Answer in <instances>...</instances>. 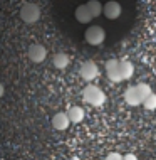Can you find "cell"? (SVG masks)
Wrapping results in <instances>:
<instances>
[{
    "mask_svg": "<svg viewBox=\"0 0 156 160\" xmlns=\"http://www.w3.org/2000/svg\"><path fill=\"white\" fill-rule=\"evenodd\" d=\"M82 98H84V101L91 106H102L104 101H106V94H104V91L96 84L86 86L84 91H82Z\"/></svg>",
    "mask_w": 156,
    "mask_h": 160,
    "instance_id": "6da1fadb",
    "label": "cell"
},
{
    "mask_svg": "<svg viewBox=\"0 0 156 160\" xmlns=\"http://www.w3.org/2000/svg\"><path fill=\"white\" fill-rule=\"evenodd\" d=\"M19 15L25 24H35L40 19V8L32 2H25L22 5V8H20Z\"/></svg>",
    "mask_w": 156,
    "mask_h": 160,
    "instance_id": "7a4b0ae2",
    "label": "cell"
},
{
    "mask_svg": "<svg viewBox=\"0 0 156 160\" xmlns=\"http://www.w3.org/2000/svg\"><path fill=\"white\" fill-rule=\"evenodd\" d=\"M86 37V42L91 46H99L104 42V39H106V32H104V29L101 25H91V27L86 31L84 34Z\"/></svg>",
    "mask_w": 156,
    "mask_h": 160,
    "instance_id": "3957f363",
    "label": "cell"
},
{
    "mask_svg": "<svg viewBox=\"0 0 156 160\" xmlns=\"http://www.w3.org/2000/svg\"><path fill=\"white\" fill-rule=\"evenodd\" d=\"M106 74L109 78L111 83H121V81H124L123 78V72H121V61L118 59H109V61H106Z\"/></svg>",
    "mask_w": 156,
    "mask_h": 160,
    "instance_id": "277c9868",
    "label": "cell"
},
{
    "mask_svg": "<svg viewBox=\"0 0 156 160\" xmlns=\"http://www.w3.org/2000/svg\"><path fill=\"white\" fill-rule=\"evenodd\" d=\"M79 72H81V78L84 81H87V83H89V81H94L99 76V69H97V66H96V62H94V61L82 62Z\"/></svg>",
    "mask_w": 156,
    "mask_h": 160,
    "instance_id": "5b68a950",
    "label": "cell"
},
{
    "mask_svg": "<svg viewBox=\"0 0 156 160\" xmlns=\"http://www.w3.org/2000/svg\"><path fill=\"white\" fill-rule=\"evenodd\" d=\"M27 56H29V59L32 62H42L45 59V56H47V49L42 44H32L29 47V51H27Z\"/></svg>",
    "mask_w": 156,
    "mask_h": 160,
    "instance_id": "8992f818",
    "label": "cell"
},
{
    "mask_svg": "<svg viewBox=\"0 0 156 160\" xmlns=\"http://www.w3.org/2000/svg\"><path fill=\"white\" fill-rule=\"evenodd\" d=\"M124 101H126L129 106L143 105V98H141V94H139V91H138L136 86H129L126 91H124Z\"/></svg>",
    "mask_w": 156,
    "mask_h": 160,
    "instance_id": "52a82bcc",
    "label": "cell"
},
{
    "mask_svg": "<svg viewBox=\"0 0 156 160\" xmlns=\"http://www.w3.org/2000/svg\"><path fill=\"white\" fill-rule=\"evenodd\" d=\"M52 127L55 130H59V132H64V130L69 128V125H71V120H69L67 113H55L52 116Z\"/></svg>",
    "mask_w": 156,
    "mask_h": 160,
    "instance_id": "ba28073f",
    "label": "cell"
},
{
    "mask_svg": "<svg viewBox=\"0 0 156 160\" xmlns=\"http://www.w3.org/2000/svg\"><path fill=\"white\" fill-rule=\"evenodd\" d=\"M121 12H123V8H121L119 3L114 2V0H111V2H107L106 5H104V12H102V14L106 15L109 20H114V19H118V17L121 15Z\"/></svg>",
    "mask_w": 156,
    "mask_h": 160,
    "instance_id": "9c48e42d",
    "label": "cell"
},
{
    "mask_svg": "<svg viewBox=\"0 0 156 160\" xmlns=\"http://www.w3.org/2000/svg\"><path fill=\"white\" fill-rule=\"evenodd\" d=\"M66 113L69 116V120H71V123H81L86 118V111L81 106H71Z\"/></svg>",
    "mask_w": 156,
    "mask_h": 160,
    "instance_id": "30bf717a",
    "label": "cell"
},
{
    "mask_svg": "<svg viewBox=\"0 0 156 160\" xmlns=\"http://www.w3.org/2000/svg\"><path fill=\"white\" fill-rule=\"evenodd\" d=\"M74 15H76L77 22H81V24H87V22H91V20L94 19V17L91 15L87 5H79V7L76 8V14Z\"/></svg>",
    "mask_w": 156,
    "mask_h": 160,
    "instance_id": "8fae6325",
    "label": "cell"
},
{
    "mask_svg": "<svg viewBox=\"0 0 156 160\" xmlns=\"http://www.w3.org/2000/svg\"><path fill=\"white\" fill-rule=\"evenodd\" d=\"M52 64L57 69H66L69 66V56L64 52H57L54 56V59H52Z\"/></svg>",
    "mask_w": 156,
    "mask_h": 160,
    "instance_id": "7c38bea8",
    "label": "cell"
},
{
    "mask_svg": "<svg viewBox=\"0 0 156 160\" xmlns=\"http://www.w3.org/2000/svg\"><path fill=\"white\" fill-rule=\"evenodd\" d=\"M121 72H123V78L124 79H131L133 74H134V66L131 61H128V59H123L121 61Z\"/></svg>",
    "mask_w": 156,
    "mask_h": 160,
    "instance_id": "4fadbf2b",
    "label": "cell"
},
{
    "mask_svg": "<svg viewBox=\"0 0 156 160\" xmlns=\"http://www.w3.org/2000/svg\"><path fill=\"white\" fill-rule=\"evenodd\" d=\"M86 5H87V8H89V12H91V15H92V17H99L104 12V7L101 5L99 0H89Z\"/></svg>",
    "mask_w": 156,
    "mask_h": 160,
    "instance_id": "5bb4252c",
    "label": "cell"
},
{
    "mask_svg": "<svg viewBox=\"0 0 156 160\" xmlns=\"http://www.w3.org/2000/svg\"><path fill=\"white\" fill-rule=\"evenodd\" d=\"M136 88H138V91H139V94H141L143 101H144L148 96H151V94H153V91H151V88H149L148 83H139V84H136Z\"/></svg>",
    "mask_w": 156,
    "mask_h": 160,
    "instance_id": "9a60e30c",
    "label": "cell"
},
{
    "mask_svg": "<svg viewBox=\"0 0 156 160\" xmlns=\"http://www.w3.org/2000/svg\"><path fill=\"white\" fill-rule=\"evenodd\" d=\"M143 106H144L148 111H153V110H156V94L153 93L151 96L146 98L144 101H143Z\"/></svg>",
    "mask_w": 156,
    "mask_h": 160,
    "instance_id": "2e32d148",
    "label": "cell"
},
{
    "mask_svg": "<svg viewBox=\"0 0 156 160\" xmlns=\"http://www.w3.org/2000/svg\"><path fill=\"white\" fill-rule=\"evenodd\" d=\"M106 160H123V155H119L118 152H114V153H109V155H107Z\"/></svg>",
    "mask_w": 156,
    "mask_h": 160,
    "instance_id": "e0dca14e",
    "label": "cell"
},
{
    "mask_svg": "<svg viewBox=\"0 0 156 160\" xmlns=\"http://www.w3.org/2000/svg\"><path fill=\"white\" fill-rule=\"evenodd\" d=\"M123 160H138V157L134 153H126V155H123Z\"/></svg>",
    "mask_w": 156,
    "mask_h": 160,
    "instance_id": "ac0fdd59",
    "label": "cell"
},
{
    "mask_svg": "<svg viewBox=\"0 0 156 160\" xmlns=\"http://www.w3.org/2000/svg\"><path fill=\"white\" fill-rule=\"evenodd\" d=\"M3 93H5V88H3V84H2V83H0V98H2V96H3Z\"/></svg>",
    "mask_w": 156,
    "mask_h": 160,
    "instance_id": "d6986e66",
    "label": "cell"
},
{
    "mask_svg": "<svg viewBox=\"0 0 156 160\" xmlns=\"http://www.w3.org/2000/svg\"><path fill=\"white\" fill-rule=\"evenodd\" d=\"M154 160H156V158H154Z\"/></svg>",
    "mask_w": 156,
    "mask_h": 160,
    "instance_id": "ffe728a7",
    "label": "cell"
}]
</instances>
